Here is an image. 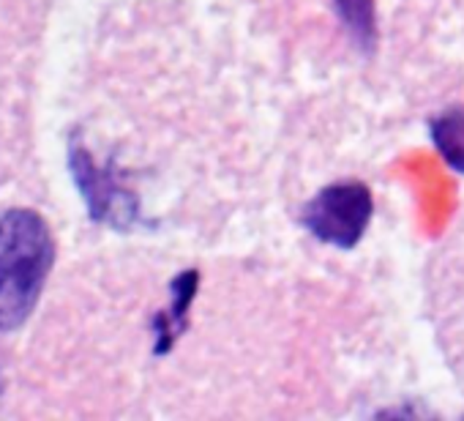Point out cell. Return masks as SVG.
<instances>
[{"instance_id":"1","label":"cell","mask_w":464,"mask_h":421,"mask_svg":"<svg viewBox=\"0 0 464 421\" xmlns=\"http://www.w3.org/2000/svg\"><path fill=\"white\" fill-rule=\"evenodd\" d=\"M55 241L42 214L12 208L0 217V331L20 328L39 304Z\"/></svg>"},{"instance_id":"2","label":"cell","mask_w":464,"mask_h":421,"mask_svg":"<svg viewBox=\"0 0 464 421\" xmlns=\"http://www.w3.org/2000/svg\"><path fill=\"white\" fill-rule=\"evenodd\" d=\"M374 214V197L361 181H339L320 189L306 210L304 228L328 247L353 250L363 239Z\"/></svg>"},{"instance_id":"6","label":"cell","mask_w":464,"mask_h":421,"mask_svg":"<svg viewBox=\"0 0 464 421\" xmlns=\"http://www.w3.org/2000/svg\"><path fill=\"white\" fill-rule=\"evenodd\" d=\"M431 142L437 145L440 156L464 175V110H445L431 123Z\"/></svg>"},{"instance_id":"5","label":"cell","mask_w":464,"mask_h":421,"mask_svg":"<svg viewBox=\"0 0 464 421\" xmlns=\"http://www.w3.org/2000/svg\"><path fill=\"white\" fill-rule=\"evenodd\" d=\"M334 12L361 53H372L377 47L374 0H334Z\"/></svg>"},{"instance_id":"4","label":"cell","mask_w":464,"mask_h":421,"mask_svg":"<svg viewBox=\"0 0 464 421\" xmlns=\"http://www.w3.org/2000/svg\"><path fill=\"white\" fill-rule=\"evenodd\" d=\"M197 290H199V271L197 269H186L183 274H178L172 279L169 307L153 318V353L156 356H167L175 348V342L180 339Z\"/></svg>"},{"instance_id":"3","label":"cell","mask_w":464,"mask_h":421,"mask_svg":"<svg viewBox=\"0 0 464 421\" xmlns=\"http://www.w3.org/2000/svg\"><path fill=\"white\" fill-rule=\"evenodd\" d=\"M69 167L80 194L85 197L88 214L93 222L110 225L115 230H129L140 222V200L131 189L123 186L115 164L99 167L93 156L85 151V145L72 140Z\"/></svg>"}]
</instances>
